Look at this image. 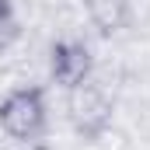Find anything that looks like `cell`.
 <instances>
[{"label": "cell", "instance_id": "cell-6", "mask_svg": "<svg viewBox=\"0 0 150 150\" xmlns=\"http://www.w3.org/2000/svg\"><path fill=\"white\" fill-rule=\"evenodd\" d=\"M7 7H11V0H0V11H7Z\"/></svg>", "mask_w": 150, "mask_h": 150}, {"label": "cell", "instance_id": "cell-4", "mask_svg": "<svg viewBox=\"0 0 150 150\" xmlns=\"http://www.w3.org/2000/svg\"><path fill=\"white\" fill-rule=\"evenodd\" d=\"M98 35H119L129 25V0H84Z\"/></svg>", "mask_w": 150, "mask_h": 150}, {"label": "cell", "instance_id": "cell-2", "mask_svg": "<svg viewBox=\"0 0 150 150\" xmlns=\"http://www.w3.org/2000/svg\"><path fill=\"white\" fill-rule=\"evenodd\" d=\"M45 112L42 87H18L0 101V129L11 140H35L45 129Z\"/></svg>", "mask_w": 150, "mask_h": 150}, {"label": "cell", "instance_id": "cell-3", "mask_svg": "<svg viewBox=\"0 0 150 150\" xmlns=\"http://www.w3.org/2000/svg\"><path fill=\"white\" fill-rule=\"evenodd\" d=\"M49 70H52V80L59 87H77L84 80H91V70H94V56L87 49V42L80 38H59L52 42V52H49Z\"/></svg>", "mask_w": 150, "mask_h": 150}, {"label": "cell", "instance_id": "cell-5", "mask_svg": "<svg viewBox=\"0 0 150 150\" xmlns=\"http://www.w3.org/2000/svg\"><path fill=\"white\" fill-rule=\"evenodd\" d=\"M18 35H21V28H18L14 11H11V7H7V11H0V52H4V49H11Z\"/></svg>", "mask_w": 150, "mask_h": 150}, {"label": "cell", "instance_id": "cell-1", "mask_svg": "<svg viewBox=\"0 0 150 150\" xmlns=\"http://www.w3.org/2000/svg\"><path fill=\"white\" fill-rule=\"evenodd\" d=\"M67 112H70V122H74L77 136L94 143L112 126L115 108H112V101H108V94L94 80H84V84H77V87L67 91Z\"/></svg>", "mask_w": 150, "mask_h": 150}]
</instances>
